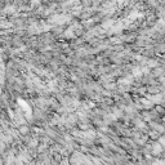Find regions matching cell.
I'll return each mask as SVG.
<instances>
[{
    "mask_svg": "<svg viewBox=\"0 0 165 165\" xmlns=\"http://www.w3.org/2000/svg\"><path fill=\"white\" fill-rule=\"evenodd\" d=\"M18 132H19V134H22V136H26V134H29V133H30V128L27 127V125H25V124H21V127L18 128Z\"/></svg>",
    "mask_w": 165,
    "mask_h": 165,
    "instance_id": "cell-1",
    "label": "cell"
}]
</instances>
